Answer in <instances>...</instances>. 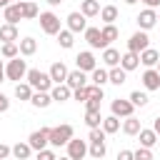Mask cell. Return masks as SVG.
<instances>
[{
    "instance_id": "47",
    "label": "cell",
    "mask_w": 160,
    "mask_h": 160,
    "mask_svg": "<svg viewBox=\"0 0 160 160\" xmlns=\"http://www.w3.org/2000/svg\"><path fill=\"white\" fill-rule=\"evenodd\" d=\"M10 155V145H5V142H0V160H5Z\"/></svg>"
},
{
    "instance_id": "58",
    "label": "cell",
    "mask_w": 160,
    "mask_h": 160,
    "mask_svg": "<svg viewBox=\"0 0 160 160\" xmlns=\"http://www.w3.org/2000/svg\"><path fill=\"white\" fill-rule=\"evenodd\" d=\"M32 2H35V0H32Z\"/></svg>"
},
{
    "instance_id": "29",
    "label": "cell",
    "mask_w": 160,
    "mask_h": 160,
    "mask_svg": "<svg viewBox=\"0 0 160 160\" xmlns=\"http://www.w3.org/2000/svg\"><path fill=\"white\" fill-rule=\"evenodd\" d=\"M98 15H100V20H102L105 25H112V22L118 20V8H115V5H105Z\"/></svg>"
},
{
    "instance_id": "4",
    "label": "cell",
    "mask_w": 160,
    "mask_h": 160,
    "mask_svg": "<svg viewBox=\"0 0 160 160\" xmlns=\"http://www.w3.org/2000/svg\"><path fill=\"white\" fill-rule=\"evenodd\" d=\"M40 28L45 35H58L60 32V18L50 10H45V12H40Z\"/></svg>"
},
{
    "instance_id": "19",
    "label": "cell",
    "mask_w": 160,
    "mask_h": 160,
    "mask_svg": "<svg viewBox=\"0 0 160 160\" xmlns=\"http://www.w3.org/2000/svg\"><path fill=\"white\" fill-rule=\"evenodd\" d=\"M2 18H5V22H10V25H18V22L22 20L18 2H10V5H5V8H2Z\"/></svg>"
},
{
    "instance_id": "56",
    "label": "cell",
    "mask_w": 160,
    "mask_h": 160,
    "mask_svg": "<svg viewBox=\"0 0 160 160\" xmlns=\"http://www.w3.org/2000/svg\"><path fill=\"white\" fill-rule=\"evenodd\" d=\"M8 2H18V0H8Z\"/></svg>"
},
{
    "instance_id": "15",
    "label": "cell",
    "mask_w": 160,
    "mask_h": 160,
    "mask_svg": "<svg viewBox=\"0 0 160 160\" xmlns=\"http://www.w3.org/2000/svg\"><path fill=\"white\" fill-rule=\"evenodd\" d=\"M142 85H145V90H160V72L155 68H148L142 72Z\"/></svg>"
},
{
    "instance_id": "8",
    "label": "cell",
    "mask_w": 160,
    "mask_h": 160,
    "mask_svg": "<svg viewBox=\"0 0 160 160\" xmlns=\"http://www.w3.org/2000/svg\"><path fill=\"white\" fill-rule=\"evenodd\" d=\"M75 62H78V70H82V72H92V70L98 68V60H95V55H92L90 50H82V52H78Z\"/></svg>"
},
{
    "instance_id": "26",
    "label": "cell",
    "mask_w": 160,
    "mask_h": 160,
    "mask_svg": "<svg viewBox=\"0 0 160 160\" xmlns=\"http://www.w3.org/2000/svg\"><path fill=\"white\" fill-rule=\"evenodd\" d=\"M102 62H105L108 68H115V65H120V52H118L115 48H110V45H108V48L102 50Z\"/></svg>"
},
{
    "instance_id": "3",
    "label": "cell",
    "mask_w": 160,
    "mask_h": 160,
    "mask_svg": "<svg viewBox=\"0 0 160 160\" xmlns=\"http://www.w3.org/2000/svg\"><path fill=\"white\" fill-rule=\"evenodd\" d=\"M25 75H28V62H25L20 55H18V58H12V60H8V65H5V78H8V80L20 82Z\"/></svg>"
},
{
    "instance_id": "48",
    "label": "cell",
    "mask_w": 160,
    "mask_h": 160,
    "mask_svg": "<svg viewBox=\"0 0 160 160\" xmlns=\"http://www.w3.org/2000/svg\"><path fill=\"white\" fill-rule=\"evenodd\" d=\"M140 2H145V8H152V10L160 8V0H140Z\"/></svg>"
},
{
    "instance_id": "10",
    "label": "cell",
    "mask_w": 160,
    "mask_h": 160,
    "mask_svg": "<svg viewBox=\"0 0 160 160\" xmlns=\"http://www.w3.org/2000/svg\"><path fill=\"white\" fill-rule=\"evenodd\" d=\"M155 22H158V10H152V8H145L140 15H138V25H140V30H150V28H155Z\"/></svg>"
},
{
    "instance_id": "38",
    "label": "cell",
    "mask_w": 160,
    "mask_h": 160,
    "mask_svg": "<svg viewBox=\"0 0 160 160\" xmlns=\"http://www.w3.org/2000/svg\"><path fill=\"white\" fill-rule=\"evenodd\" d=\"M128 100H130V102H132L135 108H145V105H148V92H140V90H132Z\"/></svg>"
},
{
    "instance_id": "12",
    "label": "cell",
    "mask_w": 160,
    "mask_h": 160,
    "mask_svg": "<svg viewBox=\"0 0 160 160\" xmlns=\"http://www.w3.org/2000/svg\"><path fill=\"white\" fill-rule=\"evenodd\" d=\"M85 40H88V45L90 48H95V50H105L108 45L102 42V35H100V28H85Z\"/></svg>"
},
{
    "instance_id": "37",
    "label": "cell",
    "mask_w": 160,
    "mask_h": 160,
    "mask_svg": "<svg viewBox=\"0 0 160 160\" xmlns=\"http://www.w3.org/2000/svg\"><path fill=\"white\" fill-rule=\"evenodd\" d=\"M88 155H90V158H95V160H100V158H105V140H98V142H90V148H88Z\"/></svg>"
},
{
    "instance_id": "36",
    "label": "cell",
    "mask_w": 160,
    "mask_h": 160,
    "mask_svg": "<svg viewBox=\"0 0 160 160\" xmlns=\"http://www.w3.org/2000/svg\"><path fill=\"white\" fill-rule=\"evenodd\" d=\"M100 122H102L100 110H85V125L88 128H100Z\"/></svg>"
},
{
    "instance_id": "30",
    "label": "cell",
    "mask_w": 160,
    "mask_h": 160,
    "mask_svg": "<svg viewBox=\"0 0 160 160\" xmlns=\"http://www.w3.org/2000/svg\"><path fill=\"white\" fill-rule=\"evenodd\" d=\"M102 130H105V135H112V132H118L120 130V118H115V115H108V118H102Z\"/></svg>"
},
{
    "instance_id": "44",
    "label": "cell",
    "mask_w": 160,
    "mask_h": 160,
    "mask_svg": "<svg viewBox=\"0 0 160 160\" xmlns=\"http://www.w3.org/2000/svg\"><path fill=\"white\" fill-rule=\"evenodd\" d=\"M100 102H102V100H95V98H88V100H85V108H88V110H100Z\"/></svg>"
},
{
    "instance_id": "54",
    "label": "cell",
    "mask_w": 160,
    "mask_h": 160,
    "mask_svg": "<svg viewBox=\"0 0 160 160\" xmlns=\"http://www.w3.org/2000/svg\"><path fill=\"white\" fill-rule=\"evenodd\" d=\"M155 70H158V72H160V60H158V65H155Z\"/></svg>"
},
{
    "instance_id": "13",
    "label": "cell",
    "mask_w": 160,
    "mask_h": 160,
    "mask_svg": "<svg viewBox=\"0 0 160 160\" xmlns=\"http://www.w3.org/2000/svg\"><path fill=\"white\" fill-rule=\"evenodd\" d=\"M65 85H68L70 90H75V88H82V85H88V75H85L82 70H68Z\"/></svg>"
},
{
    "instance_id": "53",
    "label": "cell",
    "mask_w": 160,
    "mask_h": 160,
    "mask_svg": "<svg viewBox=\"0 0 160 160\" xmlns=\"http://www.w3.org/2000/svg\"><path fill=\"white\" fill-rule=\"evenodd\" d=\"M125 2H128V5H135V2H138V0H125Z\"/></svg>"
},
{
    "instance_id": "45",
    "label": "cell",
    "mask_w": 160,
    "mask_h": 160,
    "mask_svg": "<svg viewBox=\"0 0 160 160\" xmlns=\"http://www.w3.org/2000/svg\"><path fill=\"white\" fill-rule=\"evenodd\" d=\"M10 108V100H8V95L5 92H0V112H5Z\"/></svg>"
},
{
    "instance_id": "22",
    "label": "cell",
    "mask_w": 160,
    "mask_h": 160,
    "mask_svg": "<svg viewBox=\"0 0 160 160\" xmlns=\"http://www.w3.org/2000/svg\"><path fill=\"white\" fill-rule=\"evenodd\" d=\"M158 60H160V52H158V50H152V48H145V50L140 52V62H142L145 68H155V65H158Z\"/></svg>"
},
{
    "instance_id": "49",
    "label": "cell",
    "mask_w": 160,
    "mask_h": 160,
    "mask_svg": "<svg viewBox=\"0 0 160 160\" xmlns=\"http://www.w3.org/2000/svg\"><path fill=\"white\" fill-rule=\"evenodd\" d=\"M152 130H155V132H158V138H160V115L155 118V122H152Z\"/></svg>"
},
{
    "instance_id": "55",
    "label": "cell",
    "mask_w": 160,
    "mask_h": 160,
    "mask_svg": "<svg viewBox=\"0 0 160 160\" xmlns=\"http://www.w3.org/2000/svg\"><path fill=\"white\" fill-rule=\"evenodd\" d=\"M58 160H70V158H68V155H65V158H58Z\"/></svg>"
},
{
    "instance_id": "7",
    "label": "cell",
    "mask_w": 160,
    "mask_h": 160,
    "mask_svg": "<svg viewBox=\"0 0 160 160\" xmlns=\"http://www.w3.org/2000/svg\"><path fill=\"white\" fill-rule=\"evenodd\" d=\"M48 135H50V128H40V130L30 132L28 145H30L32 150H42V148H48V145H50V142H48Z\"/></svg>"
},
{
    "instance_id": "5",
    "label": "cell",
    "mask_w": 160,
    "mask_h": 160,
    "mask_svg": "<svg viewBox=\"0 0 160 160\" xmlns=\"http://www.w3.org/2000/svg\"><path fill=\"white\" fill-rule=\"evenodd\" d=\"M65 148H68V158L70 160H82L88 155V142L80 140V138H70Z\"/></svg>"
},
{
    "instance_id": "27",
    "label": "cell",
    "mask_w": 160,
    "mask_h": 160,
    "mask_svg": "<svg viewBox=\"0 0 160 160\" xmlns=\"http://www.w3.org/2000/svg\"><path fill=\"white\" fill-rule=\"evenodd\" d=\"M30 102H32L38 110H42V108H48V105L52 102V98H50V92H40V90H35L32 98H30Z\"/></svg>"
},
{
    "instance_id": "28",
    "label": "cell",
    "mask_w": 160,
    "mask_h": 160,
    "mask_svg": "<svg viewBox=\"0 0 160 160\" xmlns=\"http://www.w3.org/2000/svg\"><path fill=\"white\" fill-rule=\"evenodd\" d=\"M140 128H142V125H140V120H138L135 115H130V118L122 120V132H125V135H138Z\"/></svg>"
},
{
    "instance_id": "2",
    "label": "cell",
    "mask_w": 160,
    "mask_h": 160,
    "mask_svg": "<svg viewBox=\"0 0 160 160\" xmlns=\"http://www.w3.org/2000/svg\"><path fill=\"white\" fill-rule=\"evenodd\" d=\"M70 138H75V130H72V125L62 122V125H58V128H50L48 142H50V148H62V145H68Z\"/></svg>"
},
{
    "instance_id": "31",
    "label": "cell",
    "mask_w": 160,
    "mask_h": 160,
    "mask_svg": "<svg viewBox=\"0 0 160 160\" xmlns=\"http://www.w3.org/2000/svg\"><path fill=\"white\" fill-rule=\"evenodd\" d=\"M80 12H82L85 18H95V15L100 12V2H98V0H82Z\"/></svg>"
},
{
    "instance_id": "9",
    "label": "cell",
    "mask_w": 160,
    "mask_h": 160,
    "mask_svg": "<svg viewBox=\"0 0 160 160\" xmlns=\"http://www.w3.org/2000/svg\"><path fill=\"white\" fill-rule=\"evenodd\" d=\"M110 110H112V115H115V118H130V115H132V110H135V105H132L130 100L118 98V100H112V102H110Z\"/></svg>"
},
{
    "instance_id": "34",
    "label": "cell",
    "mask_w": 160,
    "mask_h": 160,
    "mask_svg": "<svg viewBox=\"0 0 160 160\" xmlns=\"http://www.w3.org/2000/svg\"><path fill=\"white\" fill-rule=\"evenodd\" d=\"M100 35H102V42H105V45H110L112 40H118V35H120V32H118V28H115V25H105V28H100Z\"/></svg>"
},
{
    "instance_id": "46",
    "label": "cell",
    "mask_w": 160,
    "mask_h": 160,
    "mask_svg": "<svg viewBox=\"0 0 160 160\" xmlns=\"http://www.w3.org/2000/svg\"><path fill=\"white\" fill-rule=\"evenodd\" d=\"M118 160H135L132 158V150H120L118 152Z\"/></svg>"
},
{
    "instance_id": "21",
    "label": "cell",
    "mask_w": 160,
    "mask_h": 160,
    "mask_svg": "<svg viewBox=\"0 0 160 160\" xmlns=\"http://www.w3.org/2000/svg\"><path fill=\"white\" fill-rule=\"evenodd\" d=\"M0 40H2V42H18V40H20L18 25H10V22L0 25Z\"/></svg>"
},
{
    "instance_id": "24",
    "label": "cell",
    "mask_w": 160,
    "mask_h": 160,
    "mask_svg": "<svg viewBox=\"0 0 160 160\" xmlns=\"http://www.w3.org/2000/svg\"><path fill=\"white\" fill-rule=\"evenodd\" d=\"M125 80H128V72H125L120 65H115V68L108 70V82H112V85H122Z\"/></svg>"
},
{
    "instance_id": "16",
    "label": "cell",
    "mask_w": 160,
    "mask_h": 160,
    "mask_svg": "<svg viewBox=\"0 0 160 160\" xmlns=\"http://www.w3.org/2000/svg\"><path fill=\"white\" fill-rule=\"evenodd\" d=\"M138 65H140V52H130V50H128V52H122V55H120V68H122L125 72L135 70Z\"/></svg>"
},
{
    "instance_id": "32",
    "label": "cell",
    "mask_w": 160,
    "mask_h": 160,
    "mask_svg": "<svg viewBox=\"0 0 160 160\" xmlns=\"http://www.w3.org/2000/svg\"><path fill=\"white\" fill-rule=\"evenodd\" d=\"M72 35H75V32H70L68 28H65V30L60 28V32H58L55 38H58V42H60V48H65V50H70V48H72V42H75V40H72Z\"/></svg>"
},
{
    "instance_id": "25",
    "label": "cell",
    "mask_w": 160,
    "mask_h": 160,
    "mask_svg": "<svg viewBox=\"0 0 160 160\" xmlns=\"http://www.w3.org/2000/svg\"><path fill=\"white\" fill-rule=\"evenodd\" d=\"M138 138H140V145H142V148H152V145L158 142V132H155V130H148V128H140Z\"/></svg>"
},
{
    "instance_id": "40",
    "label": "cell",
    "mask_w": 160,
    "mask_h": 160,
    "mask_svg": "<svg viewBox=\"0 0 160 160\" xmlns=\"http://www.w3.org/2000/svg\"><path fill=\"white\" fill-rule=\"evenodd\" d=\"M72 98H75L78 102H85V100L90 98V85H82V88H75V90H72Z\"/></svg>"
},
{
    "instance_id": "41",
    "label": "cell",
    "mask_w": 160,
    "mask_h": 160,
    "mask_svg": "<svg viewBox=\"0 0 160 160\" xmlns=\"http://www.w3.org/2000/svg\"><path fill=\"white\" fill-rule=\"evenodd\" d=\"M132 158H135V160H152V150L140 145L138 150H132Z\"/></svg>"
},
{
    "instance_id": "23",
    "label": "cell",
    "mask_w": 160,
    "mask_h": 160,
    "mask_svg": "<svg viewBox=\"0 0 160 160\" xmlns=\"http://www.w3.org/2000/svg\"><path fill=\"white\" fill-rule=\"evenodd\" d=\"M30 152H32V148H30L28 142H15V145L10 148V155H12L15 160H28Z\"/></svg>"
},
{
    "instance_id": "57",
    "label": "cell",
    "mask_w": 160,
    "mask_h": 160,
    "mask_svg": "<svg viewBox=\"0 0 160 160\" xmlns=\"http://www.w3.org/2000/svg\"><path fill=\"white\" fill-rule=\"evenodd\" d=\"M158 20H160V12H158Z\"/></svg>"
},
{
    "instance_id": "18",
    "label": "cell",
    "mask_w": 160,
    "mask_h": 160,
    "mask_svg": "<svg viewBox=\"0 0 160 160\" xmlns=\"http://www.w3.org/2000/svg\"><path fill=\"white\" fill-rule=\"evenodd\" d=\"M18 8H20L22 20H32V18L40 15V12H38V5H35L32 0H18Z\"/></svg>"
},
{
    "instance_id": "42",
    "label": "cell",
    "mask_w": 160,
    "mask_h": 160,
    "mask_svg": "<svg viewBox=\"0 0 160 160\" xmlns=\"http://www.w3.org/2000/svg\"><path fill=\"white\" fill-rule=\"evenodd\" d=\"M90 142H98V140H105V130L102 128H90V135H88Z\"/></svg>"
},
{
    "instance_id": "52",
    "label": "cell",
    "mask_w": 160,
    "mask_h": 160,
    "mask_svg": "<svg viewBox=\"0 0 160 160\" xmlns=\"http://www.w3.org/2000/svg\"><path fill=\"white\" fill-rule=\"evenodd\" d=\"M5 5H10V2L8 0H0V8H5Z\"/></svg>"
},
{
    "instance_id": "39",
    "label": "cell",
    "mask_w": 160,
    "mask_h": 160,
    "mask_svg": "<svg viewBox=\"0 0 160 160\" xmlns=\"http://www.w3.org/2000/svg\"><path fill=\"white\" fill-rule=\"evenodd\" d=\"M90 75H92V85H100V88H102V85L108 82V70H105V68H95Z\"/></svg>"
},
{
    "instance_id": "11",
    "label": "cell",
    "mask_w": 160,
    "mask_h": 160,
    "mask_svg": "<svg viewBox=\"0 0 160 160\" xmlns=\"http://www.w3.org/2000/svg\"><path fill=\"white\" fill-rule=\"evenodd\" d=\"M88 28V18L82 12H70L68 15V30L70 32H85Z\"/></svg>"
},
{
    "instance_id": "17",
    "label": "cell",
    "mask_w": 160,
    "mask_h": 160,
    "mask_svg": "<svg viewBox=\"0 0 160 160\" xmlns=\"http://www.w3.org/2000/svg\"><path fill=\"white\" fill-rule=\"evenodd\" d=\"M48 75H50V80L58 85V82H65V78H68V68H65V62H52L50 65V70H48Z\"/></svg>"
},
{
    "instance_id": "35",
    "label": "cell",
    "mask_w": 160,
    "mask_h": 160,
    "mask_svg": "<svg viewBox=\"0 0 160 160\" xmlns=\"http://www.w3.org/2000/svg\"><path fill=\"white\" fill-rule=\"evenodd\" d=\"M0 55H2L5 60H12V58H18V55H20V50H18V42H2V48H0Z\"/></svg>"
},
{
    "instance_id": "6",
    "label": "cell",
    "mask_w": 160,
    "mask_h": 160,
    "mask_svg": "<svg viewBox=\"0 0 160 160\" xmlns=\"http://www.w3.org/2000/svg\"><path fill=\"white\" fill-rule=\"evenodd\" d=\"M145 48H150V38H148V32H145V30L132 32L130 40H128V50H130V52H142Z\"/></svg>"
},
{
    "instance_id": "50",
    "label": "cell",
    "mask_w": 160,
    "mask_h": 160,
    "mask_svg": "<svg viewBox=\"0 0 160 160\" xmlns=\"http://www.w3.org/2000/svg\"><path fill=\"white\" fill-rule=\"evenodd\" d=\"M2 80H5V62L0 60V82H2Z\"/></svg>"
},
{
    "instance_id": "20",
    "label": "cell",
    "mask_w": 160,
    "mask_h": 160,
    "mask_svg": "<svg viewBox=\"0 0 160 160\" xmlns=\"http://www.w3.org/2000/svg\"><path fill=\"white\" fill-rule=\"evenodd\" d=\"M18 50H20L22 58H30V55L38 52V40L35 38H22V40H18Z\"/></svg>"
},
{
    "instance_id": "33",
    "label": "cell",
    "mask_w": 160,
    "mask_h": 160,
    "mask_svg": "<svg viewBox=\"0 0 160 160\" xmlns=\"http://www.w3.org/2000/svg\"><path fill=\"white\" fill-rule=\"evenodd\" d=\"M32 92H35V90H32L28 82H15V98H18V100H30Z\"/></svg>"
},
{
    "instance_id": "51",
    "label": "cell",
    "mask_w": 160,
    "mask_h": 160,
    "mask_svg": "<svg viewBox=\"0 0 160 160\" xmlns=\"http://www.w3.org/2000/svg\"><path fill=\"white\" fill-rule=\"evenodd\" d=\"M45 2H48V5H52V8H55V5H60V2H62V0H45Z\"/></svg>"
},
{
    "instance_id": "1",
    "label": "cell",
    "mask_w": 160,
    "mask_h": 160,
    "mask_svg": "<svg viewBox=\"0 0 160 160\" xmlns=\"http://www.w3.org/2000/svg\"><path fill=\"white\" fill-rule=\"evenodd\" d=\"M25 80H28V85H30L32 90H40V92H50V88L55 85V82L50 80V75L42 72V70H38V68H28Z\"/></svg>"
},
{
    "instance_id": "14",
    "label": "cell",
    "mask_w": 160,
    "mask_h": 160,
    "mask_svg": "<svg viewBox=\"0 0 160 160\" xmlns=\"http://www.w3.org/2000/svg\"><path fill=\"white\" fill-rule=\"evenodd\" d=\"M50 98H52V102H65V100L72 98V90H70L65 82H58V85L50 88Z\"/></svg>"
},
{
    "instance_id": "43",
    "label": "cell",
    "mask_w": 160,
    "mask_h": 160,
    "mask_svg": "<svg viewBox=\"0 0 160 160\" xmlns=\"http://www.w3.org/2000/svg\"><path fill=\"white\" fill-rule=\"evenodd\" d=\"M38 160H58V155L50 148H42V150H38Z\"/></svg>"
}]
</instances>
